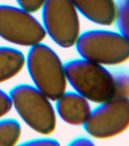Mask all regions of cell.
Masks as SVG:
<instances>
[{
  "label": "cell",
  "instance_id": "cell-1",
  "mask_svg": "<svg viewBox=\"0 0 129 146\" xmlns=\"http://www.w3.org/2000/svg\"><path fill=\"white\" fill-rule=\"evenodd\" d=\"M64 64L68 84L90 102L99 104L116 98L113 72L106 66L81 57Z\"/></svg>",
  "mask_w": 129,
  "mask_h": 146
},
{
  "label": "cell",
  "instance_id": "cell-2",
  "mask_svg": "<svg viewBox=\"0 0 129 146\" xmlns=\"http://www.w3.org/2000/svg\"><path fill=\"white\" fill-rule=\"evenodd\" d=\"M25 65L34 86L52 101L66 91L65 64L50 46L42 42L30 47Z\"/></svg>",
  "mask_w": 129,
  "mask_h": 146
},
{
  "label": "cell",
  "instance_id": "cell-3",
  "mask_svg": "<svg viewBox=\"0 0 129 146\" xmlns=\"http://www.w3.org/2000/svg\"><path fill=\"white\" fill-rule=\"evenodd\" d=\"M12 107L31 129L47 135L56 129L57 114L50 98L34 85L17 84L9 92Z\"/></svg>",
  "mask_w": 129,
  "mask_h": 146
},
{
  "label": "cell",
  "instance_id": "cell-4",
  "mask_svg": "<svg viewBox=\"0 0 129 146\" xmlns=\"http://www.w3.org/2000/svg\"><path fill=\"white\" fill-rule=\"evenodd\" d=\"M75 46L81 58L106 67L129 60V40L118 31L89 30L81 33Z\"/></svg>",
  "mask_w": 129,
  "mask_h": 146
},
{
  "label": "cell",
  "instance_id": "cell-5",
  "mask_svg": "<svg viewBox=\"0 0 129 146\" xmlns=\"http://www.w3.org/2000/svg\"><path fill=\"white\" fill-rule=\"evenodd\" d=\"M41 9L46 35L60 47L75 46L81 34V22L71 0H46Z\"/></svg>",
  "mask_w": 129,
  "mask_h": 146
},
{
  "label": "cell",
  "instance_id": "cell-6",
  "mask_svg": "<svg viewBox=\"0 0 129 146\" xmlns=\"http://www.w3.org/2000/svg\"><path fill=\"white\" fill-rule=\"evenodd\" d=\"M45 29L31 12L21 7L0 5V37L15 45L29 46L42 43Z\"/></svg>",
  "mask_w": 129,
  "mask_h": 146
},
{
  "label": "cell",
  "instance_id": "cell-7",
  "mask_svg": "<svg viewBox=\"0 0 129 146\" xmlns=\"http://www.w3.org/2000/svg\"><path fill=\"white\" fill-rule=\"evenodd\" d=\"M93 139H109L118 136L129 128V99L112 98L92 109L84 124Z\"/></svg>",
  "mask_w": 129,
  "mask_h": 146
},
{
  "label": "cell",
  "instance_id": "cell-8",
  "mask_svg": "<svg viewBox=\"0 0 129 146\" xmlns=\"http://www.w3.org/2000/svg\"><path fill=\"white\" fill-rule=\"evenodd\" d=\"M56 101V114L71 125H84L92 110L90 101L76 91H65Z\"/></svg>",
  "mask_w": 129,
  "mask_h": 146
},
{
  "label": "cell",
  "instance_id": "cell-9",
  "mask_svg": "<svg viewBox=\"0 0 129 146\" xmlns=\"http://www.w3.org/2000/svg\"><path fill=\"white\" fill-rule=\"evenodd\" d=\"M78 13L87 20L101 26L115 23L117 2L115 0H71Z\"/></svg>",
  "mask_w": 129,
  "mask_h": 146
},
{
  "label": "cell",
  "instance_id": "cell-10",
  "mask_svg": "<svg viewBox=\"0 0 129 146\" xmlns=\"http://www.w3.org/2000/svg\"><path fill=\"white\" fill-rule=\"evenodd\" d=\"M26 57L21 50L0 46V84L15 77L25 66Z\"/></svg>",
  "mask_w": 129,
  "mask_h": 146
},
{
  "label": "cell",
  "instance_id": "cell-11",
  "mask_svg": "<svg viewBox=\"0 0 129 146\" xmlns=\"http://www.w3.org/2000/svg\"><path fill=\"white\" fill-rule=\"evenodd\" d=\"M21 125L17 119L0 118V145H17L21 136Z\"/></svg>",
  "mask_w": 129,
  "mask_h": 146
},
{
  "label": "cell",
  "instance_id": "cell-12",
  "mask_svg": "<svg viewBox=\"0 0 129 146\" xmlns=\"http://www.w3.org/2000/svg\"><path fill=\"white\" fill-rule=\"evenodd\" d=\"M118 32L129 40V1L120 0L117 2L115 23Z\"/></svg>",
  "mask_w": 129,
  "mask_h": 146
},
{
  "label": "cell",
  "instance_id": "cell-13",
  "mask_svg": "<svg viewBox=\"0 0 129 146\" xmlns=\"http://www.w3.org/2000/svg\"><path fill=\"white\" fill-rule=\"evenodd\" d=\"M116 97L129 99V72L118 71L113 73Z\"/></svg>",
  "mask_w": 129,
  "mask_h": 146
},
{
  "label": "cell",
  "instance_id": "cell-14",
  "mask_svg": "<svg viewBox=\"0 0 129 146\" xmlns=\"http://www.w3.org/2000/svg\"><path fill=\"white\" fill-rule=\"evenodd\" d=\"M18 5L26 11L34 13L42 9L46 0H16Z\"/></svg>",
  "mask_w": 129,
  "mask_h": 146
},
{
  "label": "cell",
  "instance_id": "cell-15",
  "mask_svg": "<svg viewBox=\"0 0 129 146\" xmlns=\"http://www.w3.org/2000/svg\"><path fill=\"white\" fill-rule=\"evenodd\" d=\"M12 109L11 98L9 94H7L0 88V118L4 117Z\"/></svg>",
  "mask_w": 129,
  "mask_h": 146
},
{
  "label": "cell",
  "instance_id": "cell-16",
  "mask_svg": "<svg viewBox=\"0 0 129 146\" xmlns=\"http://www.w3.org/2000/svg\"><path fill=\"white\" fill-rule=\"evenodd\" d=\"M21 145H53L56 146L59 145L60 144L56 139H51V138H39L36 139H31L28 140L27 141H25Z\"/></svg>",
  "mask_w": 129,
  "mask_h": 146
},
{
  "label": "cell",
  "instance_id": "cell-17",
  "mask_svg": "<svg viewBox=\"0 0 129 146\" xmlns=\"http://www.w3.org/2000/svg\"><path fill=\"white\" fill-rule=\"evenodd\" d=\"M69 145L72 146H91L94 145V142L86 137H79L72 140Z\"/></svg>",
  "mask_w": 129,
  "mask_h": 146
},
{
  "label": "cell",
  "instance_id": "cell-18",
  "mask_svg": "<svg viewBox=\"0 0 129 146\" xmlns=\"http://www.w3.org/2000/svg\"><path fill=\"white\" fill-rule=\"evenodd\" d=\"M128 1H129V0H128Z\"/></svg>",
  "mask_w": 129,
  "mask_h": 146
}]
</instances>
